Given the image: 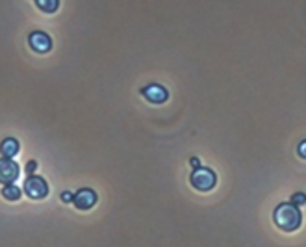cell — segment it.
Segmentation results:
<instances>
[{
  "label": "cell",
  "mask_w": 306,
  "mask_h": 247,
  "mask_svg": "<svg viewBox=\"0 0 306 247\" xmlns=\"http://www.w3.org/2000/svg\"><path fill=\"white\" fill-rule=\"evenodd\" d=\"M273 220L280 230L293 232L303 225V212L299 206L291 205V203H280L273 212Z\"/></svg>",
  "instance_id": "cell-1"
},
{
  "label": "cell",
  "mask_w": 306,
  "mask_h": 247,
  "mask_svg": "<svg viewBox=\"0 0 306 247\" xmlns=\"http://www.w3.org/2000/svg\"><path fill=\"white\" fill-rule=\"evenodd\" d=\"M189 182H191V186L199 190V192H210L215 184H217V175L213 173L212 169H208V167H199L191 173V177H189Z\"/></svg>",
  "instance_id": "cell-2"
},
{
  "label": "cell",
  "mask_w": 306,
  "mask_h": 247,
  "mask_svg": "<svg viewBox=\"0 0 306 247\" xmlns=\"http://www.w3.org/2000/svg\"><path fill=\"white\" fill-rule=\"evenodd\" d=\"M25 193H28L32 199H45L49 193V184L39 175H32L25 180Z\"/></svg>",
  "instance_id": "cell-3"
},
{
  "label": "cell",
  "mask_w": 306,
  "mask_h": 247,
  "mask_svg": "<svg viewBox=\"0 0 306 247\" xmlns=\"http://www.w3.org/2000/svg\"><path fill=\"white\" fill-rule=\"evenodd\" d=\"M19 164L13 158H0V182L4 186L13 184L19 179Z\"/></svg>",
  "instance_id": "cell-4"
},
{
  "label": "cell",
  "mask_w": 306,
  "mask_h": 247,
  "mask_svg": "<svg viewBox=\"0 0 306 247\" xmlns=\"http://www.w3.org/2000/svg\"><path fill=\"white\" fill-rule=\"evenodd\" d=\"M97 201H99V195L95 193V190H91V188H82V190H78L76 193H75V199H73L75 206L80 208V210H89L91 206H95Z\"/></svg>",
  "instance_id": "cell-5"
},
{
  "label": "cell",
  "mask_w": 306,
  "mask_h": 247,
  "mask_svg": "<svg viewBox=\"0 0 306 247\" xmlns=\"http://www.w3.org/2000/svg\"><path fill=\"white\" fill-rule=\"evenodd\" d=\"M28 43H30L32 51L39 52V54L52 51V37L45 32H32L28 35Z\"/></svg>",
  "instance_id": "cell-6"
},
{
  "label": "cell",
  "mask_w": 306,
  "mask_h": 247,
  "mask_svg": "<svg viewBox=\"0 0 306 247\" xmlns=\"http://www.w3.org/2000/svg\"><path fill=\"white\" fill-rule=\"evenodd\" d=\"M141 95H143L145 99L149 101V103H154V104H160V103H165L167 101V89L160 84H151V85H145L143 89H141Z\"/></svg>",
  "instance_id": "cell-7"
},
{
  "label": "cell",
  "mask_w": 306,
  "mask_h": 247,
  "mask_svg": "<svg viewBox=\"0 0 306 247\" xmlns=\"http://www.w3.org/2000/svg\"><path fill=\"white\" fill-rule=\"evenodd\" d=\"M17 153H19V141L17 139L8 137V139H4V141L0 143V154H2V158H13Z\"/></svg>",
  "instance_id": "cell-8"
},
{
  "label": "cell",
  "mask_w": 306,
  "mask_h": 247,
  "mask_svg": "<svg viewBox=\"0 0 306 247\" xmlns=\"http://www.w3.org/2000/svg\"><path fill=\"white\" fill-rule=\"evenodd\" d=\"M2 197L4 199H8V201H17V199H21V188L19 186H15V184H9V186H4L2 188Z\"/></svg>",
  "instance_id": "cell-9"
},
{
  "label": "cell",
  "mask_w": 306,
  "mask_h": 247,
  "mask_svg": "<svg viewBox=\"0 0 306 247\" xmlns=\"http://www.w3.org/2000/svg\"><path fill=\"white\" fill-rule=\"evenodd\" d=\"M35 4H37V8L43 9V11H56V9L60 8V2H58V0H52V2H43V0H37Z\"/></svg>",
  "instance_id": "cell-10"
},
{
  "label": "cell",
  "mask_w": 306,
  "mask_h": 247,
  "mask_svg": "<svg viewBox=\"0 0 306 247\" xmlns=\"http://www.w3.org/2000/svg\"><path fill=\"white\" fill-rule=\"evenodd\" d=\"M289 203L301 208L303 205H306V193H303V192H297V193H293V195H291V201H289Z\"/></svg>",
  "instance_id": "cell-11"
},
{
  "label": "cell",
  "mask_w": 306,
  "mask_h": 247,
  "mask_svg": "<svg viewBox=\"0 0 306 247\" xmlns=\"http://www.w3.org/2000/svg\"><path fill=\"white\" fill-rule=\"evenodd\" d=\"M37 169V162H35V160H30V162L26 164V175H28V177H32V175H34V171Z\"/></svg>",
  "instance_id": "cell-12"
},
{
  "label": "cell",
  "mask_w": 306,
  "mask_h": 247,
  "mask_svg": "<svg viewBox=\"0 0 306 247\" xmlns=\"http://www.w3.org/2000/svg\"><path fill=\"white\" fill-rule=\"evenodd\" d=\"M73 199H75V193H71V192H63L61 193V201L63 203H73Z\"/></svg>",
  "instance_id": "cell-13"
},
{
  "label": "cell",
  "mask_w": 306,
  "mask_h": 247,
  "mask_svg": "<svg viewBox=\"0 0 306 247\" xmlns=\"http://www.w3.org/2000/svg\"><path fill=\"white\" fill-rule=\"evenodd\" d=\"M299 156H303V158H306V139L303 141V143H299V149H297Z\"/></svg>",
  "instance_id": "cell-14"
},
{
  "label": "cell",
  "mask_w": 306,
  "mask_h": 247,
  "mask_svg": "<svg viewBox=\"0 0 306 247\" xmlns=\"http://www.w3.org/2000/svg\"><path fill=\"white\" fill-rule=\"evenodd\" d=\"M189 164H191V165H193L195 169H199V167H201V160H199V158H195V156H193V158L189 160Z\"/></svg>",
  "instance_id": "cell-15"
}]
</instances>
